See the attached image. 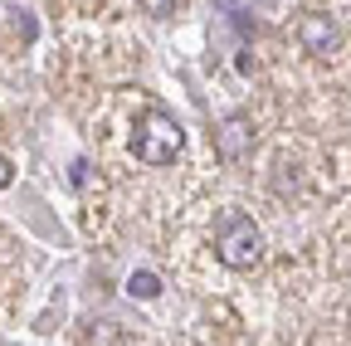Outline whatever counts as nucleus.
Wrapping results in <instances>:
<instances>
[{
	"instance_id": "f03ea898",
	"label": "nucleus",
	"mask_w": 351,
	"mask_h": 346,
	"mask_svg": "<svg viewBox=\"0 0 351 346\" xmlns=\"http://www.w3.org/2000/svg\"><path fill=\"white\" fill-rule=\"evenodd\" d=\"M181 151V122H176L166 108H147L142 127H137V161L147 166H166Z\"/></svg>"
},
{
	"instance_id": "0eeeda50",
	"label": "nucleus",
	"mask_w": 351,
	"mask_h": 346,
	"mask_svg": "<svg viewBox=\"0 0 351 346\" xmlns=\"http://www.w3.org/2000/svg\"><path fill=\"white\" fill-rule=\"evenodd\" d=\"M10 181H15V171H10V161H5V156H0V190H5Z\"/></svg>"
},
{
	"instance_id": "f257e3e1",
	"label": "nucleus",
	"mask_w": 351,
	"mask_h": 346,
	"mask_svg": "<svg viewBox=\"0 0 351 346\" xmlns=\"http://www.w3.org/2000/svg\"><path fill=\"white\" fill-rule=\"evenodd\" d=\"M215 254H219V264H225V269L244 273V269H254L258 258H263V230H258V225L249 220V214L230 210L225 220H219V239H215Z\"/></svg>"
},
{
	"instance_id": "20e7f679",
	"label": "nucleus",
	"mask_w": 351,
	"mask_h": 346,
	"mask_svg": "<svg viewBox=\"0 0 351 346\" xmlns=\"http://www.w3.org/2000/svg\"><path fill=\"white\" fill-rule=\"evenodd\" d=\"M215 147H219L225 161H244L249 147H254V122L244 112H230L225 122H219V132H215Z\"/></svg>"
},
{
	"instance_id": "39448f33",
	"label": "nucleus",
	"mask_w": 351,
	"mask_h": 346,
	"mask_svg": "<svg viewBox=\"0 0 351 346\" xmlns=\"http://www.w3.org/2000/svg\"><path fill=\"white\" fill-rule=\"evenodd\" d=\"M127 293H132V297H156V293H161V278L142 269V273H132V278H127Z\"/></svg>"
},
{
	"instance_id": "7ed1b4c3",
	"label": "nucleus",
	"mask_w": 351,
	"mask_h": 346,
	"mask_svg": "<svg viewBox=\"0 0 351 346\" xmlns=\"http://www.w3.org/2000/svg\"><path fill=\"white\" fill-rule=\"evenodd\" d=\"M298 39H302V49H307V54H317V59H332L341 34H337L332 15H322V10H307V15L298 20Z\"/></svg>"
},
{
	"instance_id": "423d86ee",
	"label": "nucleus",
	"mask_w": 351,
	"mask_h": 346,
	"mask_svg": "<svg viewBox=\"0 0 351 346\" xmlns=\"http://www.w3.org/2000/svg\"><path fill=\"white\" fill-rule=\"evenodd\" d=\"M176 5H181V0H142L147 15H176Z\"/></svg>"
}]
</instances>
